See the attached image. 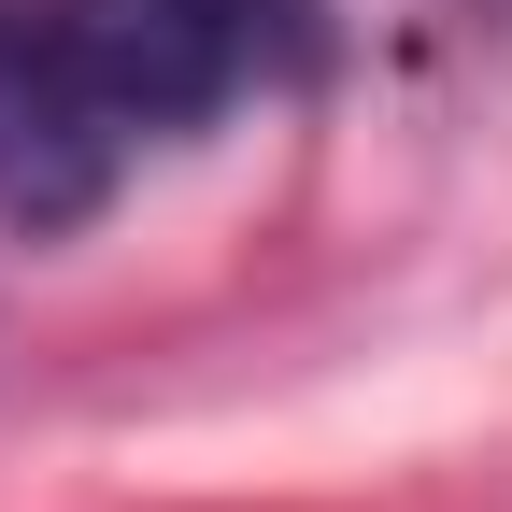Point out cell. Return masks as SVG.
Wrapping results in <instances>:
<instances>
[{"instance_id": "cell-1", "label": "cell", "mask_w": 512, "mask_h": 512, "mask_svg": "<svg viewBox=\"0 0 512 512\" xmlns=\"http://www.w3.org/2000/svg\"><path fill=\"white\" fill-rule=\"evenodd\" d=\"M43 43L72 72L86 128L143 171L157 143H200L228 100L285 72L299 0H43Z\"/></svg>"}]
</instances>
